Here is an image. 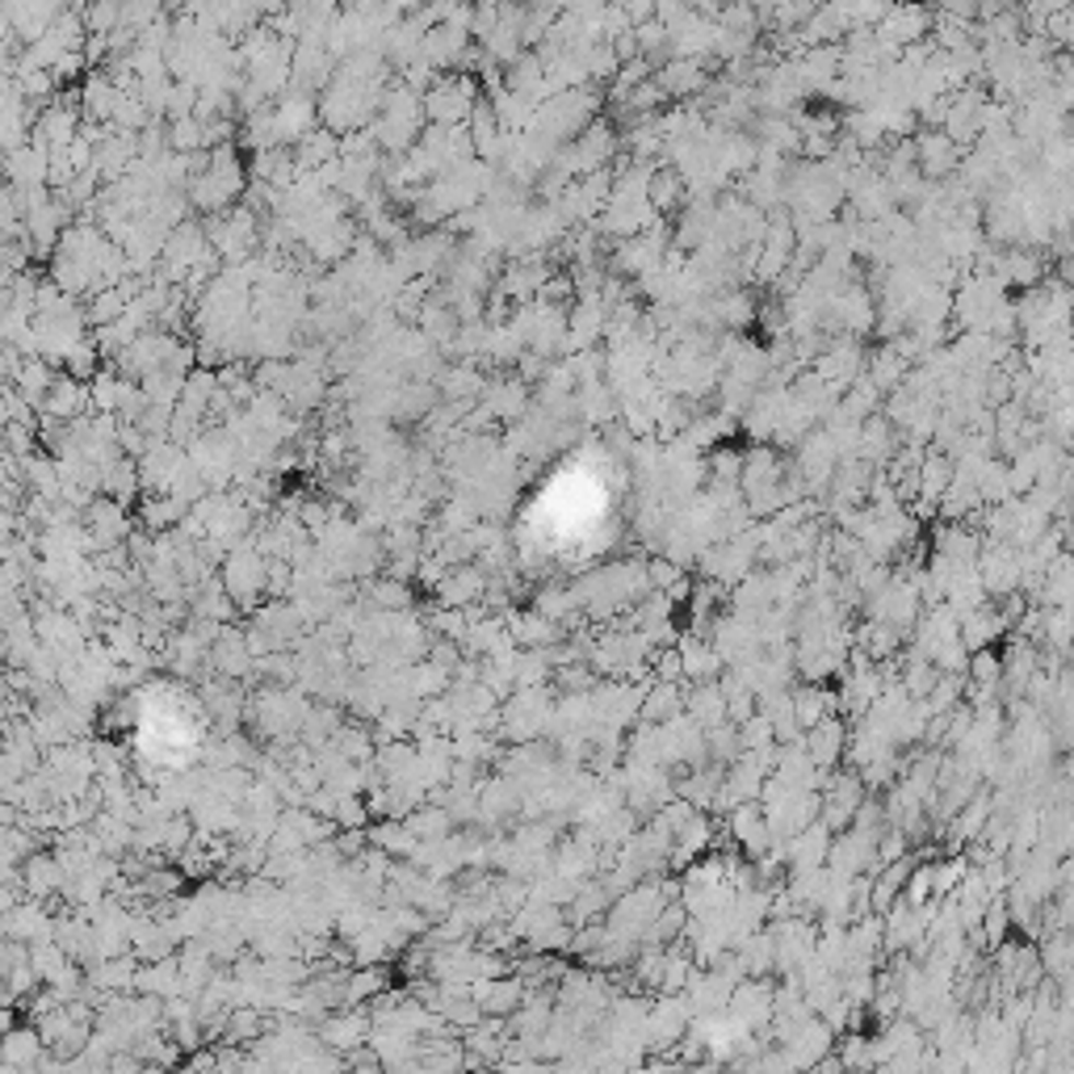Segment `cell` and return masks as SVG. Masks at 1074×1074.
I'll return each mask as SVG.
<instances>
[{
	"instance_id": "6da1fadb",
	"label": "cell",
	"mask_w": 1074,
	"mask_h": 1074,
	"mask_svg": "<svg viewBox=\"0 0 1074 1074\" xmlns=\"http://www.w3.org/2000/svg\"><path fill=\"white\" fill-rule=\"evenodd\" d=\"M223 588H227V597L235 600V604H244V609L256 613V604H252V600L269 592V558L252 546V542H244L235 554H227Z\"/></svg>"
},
{
	"instance_id": "7a4b0ae2",
	"label": "cell",
	"mask_w": 1074,
	"mask_h": 1074,
	"mask_svg": "<svg viewBox=\"0 0 1074 1074\" xmlns=\"http://www.w3.org/2000/svg\"><path fill=\"white\" fill-rule=\"evenodd\" d=\"M84 529L93 538V550L105 554V550H118L130 542L135 521H130V508H123V504L109 500V496H97V500L89 504V512H84Z\"/></svg>"
},
{
	"instance_id": "3957f363",
	"label": "cell",
	"mask_w": 1074,
	"mask_h": 1074,
	"mask_svg": "<svg viewBox=\"0 0 1074 1074\" xmlns=\"http://www.w3.org/2000/svg\"><path fill=\"white\" fill-rule=\"evenodd\" d=\"M274 114H277V130H281V148H299L311 130H320V105H315V97L299 93V89H290L286 97H277Z\"/></svg>"
},
{
	"instance_id": "277c9868",
	"label": "cell",
	"mask_w": 1074,
	"mask_h": 1074,
	"mask_svg": "<svg viewBox=\"0 0 1074 1074\" xmlns=\"http://www.w3.org/2000/svg\"><path fill=\"white\" fill-rule=\"evenodd\" d=\"M478 407L492 416V420H504V425H521L529 412H533V400H529V386L521 378H492Z\"/></svg>"
},
{
	"instance_id": "5b68a950",
	"label": "cell",
	"mask_w": 1074,
	"mask_h": 1074,
	"mask_svg": "<svg viewBox=\"0 0 1074 1074\" xmlns=\"http://www.w3.org/2000/svg\"><path fill=\"white\" fill-rule=\"evenodd\" d=\"M915 164L924 181H940V176L957 173L961 164V148L952 143L945 130H920L915 135Z\"/></svg>"
},
{
	"instance_id": "8992f818",
	"label": "cell",
	"mask_w": 1074,
	"mask_h": 1074,
	"mask_svg": "<svg viewBox=\"0 0 1074 1074\" xmlns=\"http://www.w3.org/2000/svg\"><path fill=\"white\" fill-rule=\"evenodd\" d=\"M487 584H492L487 571H483L478 563H466V567H450V575L441 579V588H437L432 597H437L441 609H471V604L483 600Z\"/></svg>"
},
{
	"instance_id": "52a82bcc",
	"label": "cell",
	"mask_w": 1074,
	"mask_h": 1074,
	"mask_svg": "<svg viewBox=\"0 0 1074 1074\" xmlns=\"http://www.w3.org/2000/svg\"><path fill=\"white\" fill-rule=\"evenodd\" d=\"M118 105H123V93H118V84L109 80L105 68L93 72L84 84H80V114H84V123L109 126L114 123V114H118Z\"/></svg>"
},
{
	"instance_id": "ba28073f",
	"label": "cell",
	"mask_w": 1074,
	"mask_h": 1074,
	"mask_svg": "<svg viewBox=\"0 0 1074 1074\" xmlns=\"http://www.w3.org/2000/svg\"><path fill=\"white\" fill-rule=\"evenodd\" d=\"M801 748H806V755L815 760V769L827 773L831 764H840V755H844V748H848V726L831 714V718H823L815 730H806Z\"/></svg>"
},
{
	"instance_id": "9c48e42d",
	"label": "cell",
	"mask_w": 1074,
	"mask_h": 1074,
	"mask_svg": "<svg viewBox=\"0 0 1074 1074\" xmlns=\"http://www.w3.org/2000/svg\"><path fill=\"white\" fill-rule=\"evenodd\" d=\"M705 55H693V59H668L663 68H655V80L668 97H693L705 89Z\"/></svg>"
},
{
	"instance_id": "30bf717a",
	"label": "cell",
	"mask_w": 1074,
	"mask_h": 1074,
	"mask_svg": "<svg viewBox=\"0 0 1074 1074\" xmlns=\"http://www.w3.org/2000/svg\"><path fill=\"white\" fill-rule=\"evenodd\" d=\"M689 1028V1000L684 995H672V1000L655 1003L647 1016V1037L650 1046H675Z\"/></svg>"
},
{
	"instance_id": "8fae6325",
	"label": "cell",
	"mask_w": 1074,
	"mask_h": 1074,
	"mask_svg": "<svg viewBox=\"0 0 1074 1074\" xmlns=\"http://www.w3.org/2000/svg\"><path fill=\"white\" fill-rule=\"evenodd\" d=\"M252 663H256V655L249 647V634H240V630H223L219 643L210 647V668L223 672L227 680H240Z\"/></svg>"
},
{
	"instance_id": "7c38bea8",
	"label": "cell",
	"mask_w": 1074,
	"mask_h": 1074,
	"mask_svg": "<svg viewBox=\"0 0 1074 1074\" xmlns=\"http://www.w3.org/2000/svg\"><path fill=\"white\" fill-rule=\"evenodd\" d=\"M336 160H340V135H336V130H327V126L311 130L299 148H295V164H299L302 176L320 173V169L336 164Z\"/></svg>"
},
{
	"instance_id": "4fadbf2b",
	"label": "cell",
	"mask_w": 1074,
	"mask_h": 1074,
	"mask_svg": "<svg viewBox=\"0 0 1074 1074\" xmlns=\"http://www.w3.org/2000/svg\"><path fill=\"white\" fill-rule=\"evenodd\" d=\"M675 718H684V693L680 684H650L643 693V709H638V723L643 726H668Z\"/></svg>"
},
{
	"instance_id": "5bb4252c",
	"label": "cell",
	"mask_w": 1074,
	"mask_h": 1074,
	"mask_svg": "<svg viewBox=\"0 0 1074 1074\" xmlns=\"http://www.w3.org/2000/svg\"><path fill=\"white\" fill-rule=\"evenodd\" d=\"M684 194H689V181H684V173L675 169V164H659L655 173H650V185H647V201H650V210L663 219V215H672L675 206L684 201Z\"/></svg>"
},
{
	"instance_id": "9a60e30c",
	"label": "cell",
	"mask_w": 1074,
	"mask_h": 1074,
	"mask_svg": "<svg viewBox=\"0 0 1074 1074\" xmlns=\"http://www.w3.org/2000/svg\"><path fill=\"white\" fill-rule=\"evenodd\" d=\"M361 592H366L370 609H378V613H412V604H416L407 579H395V575H374V579H366Z\"/></svg>"
},
{
	"instance_id": "2e32d148",
	"label": "cell",
	"mask_w": 1074,
	"mask_h": 1074,
	"mask_svg": "<svg viewBox=\"0 0 1074 1074\" xmlns=\"http://www.w3.org/2000/svg\"><path fill=\"white\" fill-rule=\"evenodd\" d=\"M4 173H9V185H18V189H38L50 176V155L34 148L13 151V155H4Z\"/></svg>"
},
{
	"instance_id": "e0dca14e",
	"label": "cell",
	"mask_w": 1074,
	"mask_h": 1074,
	"mask_svg": "<svg viewBox=\"0 0 1074 1074\" xmlns=\"http://www.w3.org/2000/svg\"><path fill=\"white\" fill-rule=\"evenodd\" d=\"M861 655L869 659V663H886L890 655H899L902 650V634L899 630H890V625H881V622H874V625H865L861 630Z\"/></svg>"
},
{
	"instance_id": "ac0fdd59",
	"label": "cell",
	"mask_w": 1074,
	"mask_h": 1074,
	"mask_svg": "<svg viewBox=\"0 0 1074 1074\" xmlns=\"http://www.w3.org/2000/svg\"><path fill=\"white\" fill-rule=\"evenodd\" d=\"M169 148L176 155H198V151H206V123L201 118H176V123H169Z\"/></svg>"
},
{
	"instance_id": "d6986e66",
	"label": "cell",
	"mask_w": 1074,
	"mask_h": 1074,
	"mask_svg": "<svg viewBox=\"0 0 1074 1074\" xmlns=\"http://www.w3.org/2000/svg\"><path fill=\"white\" fill-rule=\"evenodd\" d=\"M336 831H366L370 827V801H361L357 794L353 798L336 801V815H332Z\"/></svg>"
},
{
	"instance_id": "ffe728a7",
	"label": "cell",
	"mask_w": 1074,
	"mask_h": 1074,
	"mask_svg": "<svg viewBox=\"0 0 1074 1074\" xmlns=\"http://www.w3.org/2000/svg\"><path fill=\"white\" fill-rule=\"evenodd\" d=\"M647 579H650V592H672L675 584L684 579V567L659 554V558H650L647 563Z\"/></svg>"
},
{
	"instance_id": "44dd1931",
	"label": "cell",
	"mask_w": 1074,
	"mask_h": 1074,
	"mask_svg": "<svg viewBox=\"0 0 1074 1074\" xmlns=\"http://www.w3.org/2000/svg\"><path fill=\"white\" fill-rule=\"evenodd\" d=\"M38 1058V1037L34 1032H13L9 1037V1066H34Z\"/></svg>"
},
{
	"instance_id": "7402d4cb",
	"label": "cell",
	"mask_w": 1074,
	"mask_h": 1074,
	"mask_svg": "<svg viewBox=\"0 0 1074 1074\" xmlns=\"http://www.w3.org/2000/svg\"><path fill=\"white\" fill-rule=\"evenodd\" d=\"M558 684H563L567 693H588V689H597V675L588 672V668H563V672H558Z\"/></svg>"
},
{
	"instance_id": "603a6c76",
	"label": "cell",
	"mask_w": 1074,
	"mask_h": 1074,
	"mask_svg": "<svg viewBox=\"0 0 1074 1074\" xmlns=\"http://www.w3.org/2000/svg\"><path fill=\"white\" fill-rule=\"evenodd\" d=\"M1062 773H1066V776H1071V781H1074V751H1071V755H1066V764H1062Z\"/></svg>"
}]
</instances>
